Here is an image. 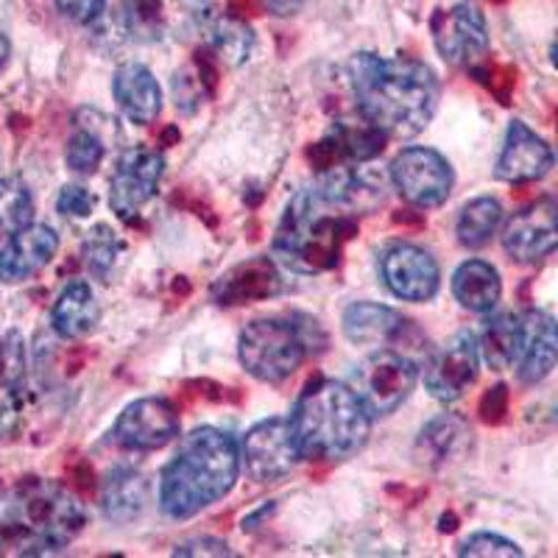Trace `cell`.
Returning a JSON list of instances; mask_svg holds the SVG:
<instances>
[{
  "instance_id": "4316f807",
  "label": "cell",
  "mask_w": 558,
  "mask_h": 558,
  "mask_svg": "<svg viewBox=\"0 0 558 558\" xmlns=\"http://www.w3.org/2000/svg\"><path fill=\"white\" fill-rule=\"evenodd\" d=\"M500 223H502L500 202L492 196H481L461 209V216H458V223H456V235L466 248H481L495 238Z\"/></svg>"
},
{
  "instance_id": "44dd1931",
  "label": "cell",
  "mask_w": 558,
  "mask_h": 558,
  "mask_svg": "<svg viewBox=\"0 0 558 558\" xmlns=\"http://www.w3.org/2000/svg\"><path fill=\"white\" fill-rule=\"evenodd\" d=\"M148 500V483L134 466H114L101 486L104 517L114 525L134 522Z\"/></svg>"
},
{
  "instance_id": "603a6c76",
  "label": "cell",
  "mask_w": 558,
  "mask_h": 558,
  "mask_svg": "<svg viewBox=\"0 0 558 558\" xmlns=\"http://www.w3.org/2000/svg\"><path fill=\"white\" fill-rule=\"evenodd\" d=\"M452 296L472 313H492L502 296L500 274L486 260H466L452 274Z\"/></svg>"
},
{
  "instance_id": "5bb4252c",
  "label": "cell",
  "mask_w": 558,
  "mask_h": 558,
  "mask_svg": "<svg viewBox=\"0 0 558 558\" xmlns=\"http://www.w3.org/2000/svg\"><path fill=\"white\" fill-rule=\"evenodd\" d=\"M481 366V343L472 332H458L447 347L433 352L425 368V388L433 400H458L477 380Z\"/></svg>"
},
{
  "instance_id": "ffe728a7",
  "label": "cell",
  "mask_w": 558,
  "mask_h": 558,
  "mask_svg": "<svg viewBox=\"0 0 558 558\" xmlns=\"http://www.w3.org/2000/svg\"><path fill=\"white\" fill-rule=\"evenodd\" d=\"M112 93L121 112L137 126H148L162 112V89L146 64L129 62L114 70Z\"/></svg>"
},
{
  "instance_id": "5b68a950",
  "label": "cell",
  "mask_w": 558,
  "mask_h": 558,
  "mask_svg": "<svg viewBox=\"0 0 558 558\" xmlns=\"http://www.w3.org/2000/svg\"><path fill=\"white\" fill-rule=\"evenodd\" d=\"M327 207H330V202L318 191H302L299 196H293L291 207L286 209L277 235H274V254L291 271H327L341 257L347 221L330 216Z\"/></svg>"
},
{
  "instance_id": "cb8c5ba5",
  "label": "cell",
  "mask_w": 558,
  "mask_h": 558,
  "mask_svg": "<svg viewBox=\"0 0 558 558\" xmlns=\"http://www.w3.org/2000/svg\"><path fill=\"white\" fill-rule=\"evenodd\" d=\"M470 441V430L463 425V418L445 413V416L430 418L416 438V458L425 466H441L463 452Z\"/></svg>"
},
{
  "instance_id": "ba28073f",
  "label": "cell",
  "mask_w": 558,
  "mask_h": 558,
  "mask_svg": "<svg viewBox=\"0 0 558 558\" xmlns=\"http://www.w3.org/2000/svg\"><path fill=\"white\" fill-rule=\"evenodd\" d=\"M391 182L408 204L436 209L450 198L456 177L441 154L433 148L411 146L397 154V159L391 162Z\"/></svg>"
},
{
  "instance_id": "60d3db41",
  "label": "cell",
  "mask_w": 558,
  "mask_h": 558,
  "mask_svg": "<svg viewBox=\"0 0 558 558\" xmlns=\"http://www.w3.org/2000/svg\"><path fill=\"white\" fill-rule=\"evenodd\" d=\"M550 62L558 68V37H556V43L550 45Z\"/></svg>"
},
{
  "instance_id": "7c38bea8",
  "label": "cell",
  "mask_w": 558,
  "mask_h": 558,
  "mask_svg": "<svg viewBox=\"0 0 558 558\" xmlns=\"http://www.w3.org/2000/svg\"><path fill=\"white\" fill-rule=\"evenodd\" d=\"M502 248L517 263H536L558 248V202L536 198L508 218Z\"/></svg>"
},
{
  "instance_id": "8fae6325",
  "label": "cell",
  "mask_w": 558,
  "mask_h": 558,
  "mask_svg": "<svg viewBox=\"0 0 558 558\" xmlns=\"http://www.w3.org/2000/svg\"><path fill=\"white\" fill-rule=\"evenodd\" d=\"M436 51L450 64H466L475 68L486 59L488 51V28L481 9L472 3H458L447 12H436L430 23Z\"/></svg>"
},
{
  "instance_id": "9a60e30c",
  "label": "cell",
  "mask_w": 558,
  "mask_h": 558,
  "mask_svg": "<svg viewBox=\"0 0 558 558\" xmlns=\"http://www.w3.org/2000/svg\"><path fill=\"white\" fill-rule=\"evenodd\" d=\"M383 282L393 296L405 302H427L436 296L441 271L430 252L413 243H397L383 254Z\"/></svg>"
},
{
  "instance_id": "8d00e7d4",
  "label": "cell",
  "mask_w": 558,
  "mask_h": 558,
  "mask_svg": "<svg viewBox=\"0 0 558 558\" xmlns=\"http://www.w3.org/2000/svg\"><path fill=\"white\" fill-rule=\"evenodd\" d=\"M177 556H232V550L218 539H193L179 547Z\"/></svg>"
},
{
  "instance_id": "836d02e7",
  "label": "cell",
  "mask_w": 558,
  "mask_h": 558,
  "mask_svg": "<svg viewBox=\"0 0 558 558\" xmlns=\"http://www.w3.org/2000/svg\"><path fill=\"white\" fill-rule=\"evenodd\" d=\"M57 209L64 218H89L96 209V196L82 184H64L59 191Z\"/></svg>"
},
{
  "instance_id": "f1b7e54d",
  "label": "cell",
  "mask_w": 558,
  "mask_h": 558,
  "mask_svg": "<svg viewBox=\"0 0 558 558\" xmlns=\"http://www.w3.org/2000/svg\"><path fill=\"white\" fill-rule=\"evenodd\" d=\"M209 39H213V48H216L218 57L223 59L227 64L238 68L248 59L254 48V32L241 23V20H232V17H223L218 20L213 32H209Z\"/></svg>"
},
{
  "instance_id": "3957f363",
  "label": "cell",
  "mask_w": 558,
  "mask_h": 558,
  "mask_svg": "<svg viewBox=\"0 0 558 558\" xmlns=\"http://www.w3.org/2000/svg\"><path fill=\"white\" fill-rule=\"evenodd\" d=\"M84 522V506L68 488L32 477L0 497V553L51 556L76 539Z\"/></svg>"
},
{
  "instance_id": "83f0119b",
  "label": "cell",
  "mask_w": 558,
  "mask_h": 558,
  "mask_svg": "<svg viewBox=\"0 0 558 558\" xmlns=\"http://www.w3.org/2000/svg\"><path fill=\"white\" fill-rule=\"evenodd\" d=\"M34 216L32 191L20 179H0V235H14Z\"/></svg>"
},
{
  "instance_id": "e0dca14e",
  "label": "cell",
  "mask_w": 558,
  "mask_h": 558,
  "mask_svg": "<svg viewBox=\"0 0 558 558\" xmlns=\"http://www.w3.org/2000/svg\"><path fill=\"white\" fill-rule=\"evenodd\" d=\"M553 168V151L539 134L527 129L522 121L508 126L506 143H502L500 159H497L495 177L508 184L536 182L547 177Z\"/></svg>"
},
{
  "instance_id": "d4e9b609",
  "label": "cell",
  "mask_w": 558,
  "mask_h": 558,
  "mask_svg": "<svg viewBox=\"0 0 558 558\" xmlns=\"http://www.w3.org/2000/svg\"><path fill=\"white\" fill-rule=\"evenodd\" d=\"M277 291V268L268 260H252L246 266H238L235 271L221 279L218 299H221L223 305H243V302H254V299L274 296Z\"/></svg>"
},
{
  "instance_id": "6da1fadb",
  "label": "cell",
  "mask_w": 558,
  "mask_h": 558,
  "mask_svg": "<svg viewBox=\"0 0 558 558\" xmlns=\"http://www.w3.org/2000/svg\"><path fill=\"white\" fill-rule=\"evenodd\" d=\"M349 84L363 118L393 137L425 132L441 98L436 73L408 57L355 53L349 59Z\"/></svg>"
},
{
  "instance_id": "f546056e",
  "label": "cell",
  "mask_w": 558,
  "mask_h": 558,
  "mask_svg": "<svg viewBox=\"0 0 558 558\" xmlns=\"http://www.w3.org/2000/svg\"><path fill=\"white\" fill-rule=\"evenodd\" d=\"M118 254H121V241L112 232V227L98 223L96 229H89L87 241H84V263H87L93 277L107 279L118 263Z\"/></svg>"
},
{
  "instance_id": "d6a6232c",
  "label": "cell",
  "mask_w": 558,
  "mask_h": 558,
  "mask_svg": "<svg viewBox=\"0 0 558 558\" xmlns=\"http://www.w3.org/2000/svg\"><path fill=\"white\" fill-rule=\"evenodd\" d=\"M458 556L470 558V556H522L520 547L514 542L502 539L497 533H475L470 539L458 547Z\"/></svg>"
},
{
  "instance_id": "8992f818",
  "label": "cell",
  "mask_w": 558,
  "mask_h": 558,
  "mask_svg": "<svg viewBox=\"0 0 558 558\" xmlns=\"http://www.w3.org/2000/svg\"><path fill=\"white\" fill-rule=\"evenodd\" d=\"M238 355L252 377L263 383H282L305 363L307 341L293 324L257 318L243 327Z\"/></svg>"
},
{
  "instance_id": "30bf717a",
  "label": "cell",
  "mask_w": 558,
  "mask_h": 558,
  "mask_svg": "<svg viewBox=\"0 0 558 558\" xmlns=\"http://www.w3.org/2000/svg\"><path fill=\"white\" fill-rule=\"evenodd\" d=\"M166 173V159L151 148H126L114 162L109 182V204L123 221H134L140 209L157 196V184Z\"/></svg>"
},
{
  "instance_id": "4fadbf2b",
  "label": "cell",
  "mask_w": 558,
  "mask_h": 558,
  "mask_svg": "<svg viewBox=\"0 0 558 558\" xmlns=\"http://www.w3.org/2000/svg\"><path fill=\"white\" fill-rule=\"evenodd\" d=\"M114 441L123 450L151 452L162 450L179 436V413L168 400L159 397H146L137 400L118 416L112 430Z\"/></svg>"
},
{
  "instance_id": "7a4b0ae2",
  "label": "cell",
  "mask_w": 558,
  "mask_h": 558,
  "mask_svg": "<svg viewBox=\"0 0 558 558\" xmlns=\"http://www.w3.org/2000/svg\"><path fill=\"white\" fill-rule=\"evenodd\" d=\"M241 447L218 427L184 436L159 481V508L171 520H191L227 497L241 475Z\"/></svg>"
},
{
  "instance_id": "7402d4cb",
  "label": "cell",
  "mask_w": 558,
  "mask_h": 558,
  "mask_svg": "<svg viewBox=\"0 0 558 558\" xmlns=\"http://www.w3.org/2000/svg\"><path fill=\"white\" fill-rule=\"evenodd\" d=\"M98 316H101V311H98L96 293H93L87 282L76 279L53 302L51 327L59 338L76 341V338H84L87 332L96 330Z\"/></svg>"
},
{
  "instance_id": "d590c367",
  "label": "cell",
  "mask_w": 558,
  "mask_h": 558,
  "mask_svg": "<svg viewBox=\"0 0 558 558\" xmlns=\"http://www.w3.org/2000/svg\"><path fill=\"white\" fill-rule=\"evenodd\" d=\"M506 411H508V388L495 386L492 391L486 393V400H483V405H481L483 422H488V425H497V422H502Z\"/></svg>"
},
{
  "instance_id": "f35d334b",
  "label": "cell",
  "mask_w": 558,
  "mask_h": 558,
  "mask_svg": "<svg viewBox=\"0 0 558 558\" xmlns=\"http://www.w3.org/2000/svg\"><path fill=\"white\" fill-rule=\"evenodd\" d=\"M271 511H274V502H268V506L263 508V511H257V514L246 517V522H243V527H246V531H252V527H254V522H260L263 517H266V514H271Z\"/></svg>"
},
{
  "instance_id": "9c48e42d",
  "label": "cell",
  "mask_w": 558,
  "mask_h": 558,
  "mask_svg": "<svg viewBox=\"0 0 558 558\" xmlns=\"http://www.w3.org/2000/svg\"><path fill=\"white\" fill-rule=\"evenodd\" d=\"M243 466L254 483H277L296 470L299 452L291 418H263L246 433L241 447Z\"/></svg>"
},
{
  "instance_id": "b9f144b4",
  "label": "cell",
  "mask_w": 558,
  "mask_h": 558,
  "mask_svg": "<svg viewBox=\"0 0 558 558\" xmlns=\"http://www.w3.org/2000/svg\"><path fill=\"white\" fill-rule=\"evenodd\" d=\"M553 416H556V418H558V408H556V411H553Z\"/></svg>"
},
{
  "instance_id": "ac0fdd59",
  "label": "cell",
  "mask_w": 558,
  "mask_h": 558,
  "mask_svg": "<svg viewBox=\"0 0 558 558\" xmlns=\"http://www.w3.org/2000/svg\"><path fill=\"white\" fill-rule=\"evenodd\" d=\"M522 338L517 355V377L525 386L545 380L558 363V322L542 311H525L520 316Z\"/></svg>"
},
{
  "instance_id": "52a82bcc",
  "label": "cell",
  "mask_w": 558,
  "mask_h": 558,
  "mask_svg": "<svg viewBox=\"0 0 558 558\" xmlns=\"http://www.w3.org/2000/svg\"><path fill=\"white\" fill-rule=\"evenodd\" d=\"M416 363L393 347L375 349L357 372L355 391L372 418L393 413L416 386Z\"/></svg>"
},
{
  "instance_id": "277c9868",
  "label": "cell",
  "mask_w": 558,
  "mask_h": 558,
  "mask_svg": "<svg viewBox=\"0 0 558 558\" xmlns=\"http://www.w3.org/2000/svg\"><path fill=\"white\" fill-rule=\"evenodd\" d=\"M291 425L302 458L343 461L363 447L372 416L355 388L338 380H318L302 391Z\"/></svg>"
},
{
  "instance_id": "4dcf8cb0",
  "label": "cell",
  "mask_w": 558,
  "mask_h": 558,
  "mask_svg": "<svg viewBox=\"0 0 558 558\" xmlns=\"http://www.w3.org/2000/svg\"><path fill=\"white\" fill-rule=\"evenodd\" d=\"M104 151V140L98 137L96 132H89V129H78L73 137L68 140V151H64V159H68L70 171L82 173V177H89V173H96L98 166H101Z\"/></svg>"
},
{
  "instance_id": "74e56055",
  "label": "cell",
  "mask_w": 558,
  "mask_h": 558,
  "mask_svg": "<svg viewBox=\"0 0 558 558\" xmlns=\"http://www.w3.org/2000/svg\"><path fill=\"white\" fill-rule=\"evenodd\" d=\"M305 0H266V9L277 17H291V14L302 12Z\"/></svg>"
},
{
  "instance_id": "d6986e66",
  "label": "cell",
  "mask_w": 558,
  "mask_h": 558,
  "mask_svg": "<svg viewBox=\"0 0 558 558\" xmlns=\"http://www.w3.org/2000/svg\"><path fill=\"white\" fill-rule=\"evenodd\" d=\"M408 327L411 322H405L402 313L375 302H355L343 311V336L355 347H366L372 352L402 341Z\"/></svg>"
},
{
  "instance_id": "e575fe53",
  "label": "cell",
  "mask_w": 558,
  "mask_h": 558,
  "mask_svg": "<svg viewBox=\"0 0 558 558\" xmlns=\"http://www.w3.org/2000/svg\"><path fill=\"white\" fill-rule=\"evenodd\" d=\"M57 7L64 17L87 26V23H96L107 12V0H57Z\"/></svg>"
},
{
  "instance_id": "484cf974",
  "label": "cell",
  "mask_w": 558,
  "mask_h": 558,
  "mask_svg": "<svg viewBox=\"0 0 558 558\" xmlns=\"http://www.w3.org/2000/svg\"><path fill=\"white\" fill-rule=\"evenodd\" d=\"M520 338H522V327H520V316L514 313H497L486 322L483 327L481 338V352L486 357V363L492 368H508L517 363V355H520Z\"/></svg>"
},
{
  "instance_id": "2e32d148",
  "label": "cell",
  "mask_w": 558,
  "mask_h": 558,
  "mask_svg": "<svg viewBox=\"0 0 558 558\" xmlns=\"http://www.w3.org/2000/svg\"><path fill=\"white\" fill-rule=\"evenodd\" d=\"M59 235L48 223H28L0 248V282H23L57 257Z\"/></svg>"
},
{
  "instance_id": "ab89813d",
  "label": "cell",
  "mask_w": 558,
  "mask_h": 558,
  "mask_svg": "<svg viewBox=\"0 0 558 558\" xmlns=\"http://www.w3.org/2000/svg\"><path fill=\"white\" fill-rule=\"evenodd\" d=\"M9 53H12V45H9L7 34H0V70L7 68V62H9Z\"/></svg>"
},
{
  "instance_id": "1f68e13d",
  "label": "cell",
  "mask_w": 558,
  "mask_h": 558,
  "mask_svg": "<svg viewBox=\"0 0 558 558\" xmlns=\"http://www.w3.org/2000/svg\"><path fill=\"white\" fill-rule=\"evenodd\" d=\"M23 377H26V343L20 332H9L0 341V383L9 391H17Z\"/></svg>"
}]
</instances>
